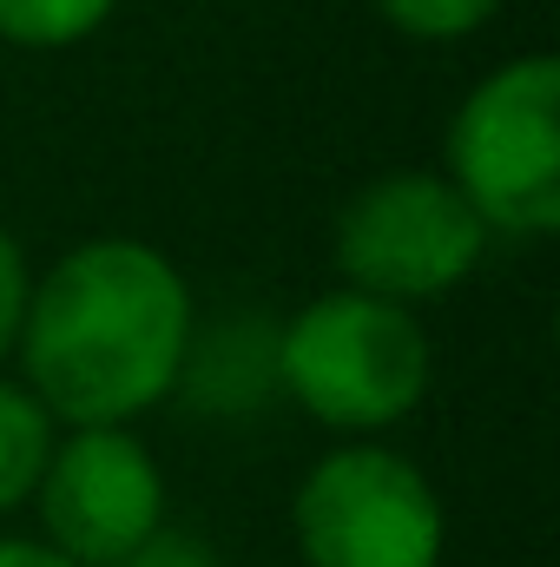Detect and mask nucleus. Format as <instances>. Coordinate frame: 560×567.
Returning a JSON list of instances; mask_svg holds the SVG:
<instances>
[{
	"label": "nucleus",
	"mask_w": 560,
	"mask_h": 567,
	"mask_svg": "<svg viewBox=\"0 0 560 567\" xmlns=\"http://www.w3.org/2000/svg\"><path fill=\"white\" fill-rule=\"evenodd\" d=\"M13 350L53 423L133 429L191 363V290L165 251L93 238L33 284Z\"/></svg>",
	"instance_id": "nucleus-1"
},
{
	"label": "nucleus",
	"mask_w": 560,
	"mask_h": 567,
	"mask_svg": "<svg viewBox=\"0 0 560 567\" xmlns=\"http://www.w3.org/2000/svg\"><path fill=\"white\" fill-rule=\"evenodd\" d=\"M278 383L343 435H376L403 423L428 390V337L416 310L370 297V290H330L303 303L278 337Z\"/></svg>",
	"instance_id": "nucleus-2"
},
{
	"label": "nucleus",
	"mask_w": 560,
	"mask_h": 567,
	"mask_svg": "<svg viewBox=\"0 0 560 567\" xmlns=\"http://www.w3.org/2000/svg\"><path fill=\"white\" fill-rule=\"evenodd\" d=\"M448 185L488 231L541 238L560 225V66L548 53L495 66L448 126Z\"/></svg>",
	"instance_id": "nucleus-3"
},
{
	"label": "nucleus",
	"mask_w": 560,
	"mask_h": 567,
	"mask_svg": "<svg viewBox=\"0 0 560 567\" xmlns=\"http://www.w3.org/2000/svg\"><path fill=\"white\" fill-rule=\"evenodd\" d=\"M303 567H442L448 515L435 482L383 442L330 449L290 502Z\"/></svg>",
	"instance_id": "nucleus-4"
},
{
	"label": "nucleus",
	"mask_w": 560,
	"mask_h": 567,
	"mask_svg": "<svg viewBox=\"0 0 560 567\" xmlns=\"http://www.w3.org/2000/svg\"><path fill=\"white\" fill-rule=\"evenodd\" d=\"M488 251L475 205L435 172H390L363 185L336 218V271L350 290L416 303L468 278Z\"/></svg>",
	"instance_id": "nucleus-5"
},
{
	"label": "nucleus",
	"mask_w": 560,
	"mask_h": 567,
	"mask_svg": "<svg viewBox=\"0 0 560 567\" xmlns=\"http://www.w3.org/2000/svg\"><path fill=\"white\" fill-rule=\"evenodd\" d=\"M40 542L73 567H113L165 528V475L133 429H66L33 482Z\"/></svg>",
	"instance_id": "nucleus-6"
},
{
	"label": "nucleus",
	"mask_w": 560,
	"mask_h": 567,
	"mask_svg": "<svg viewBox=\"0 0 560 567\" xmlns=\"http://www.w3.org/2000/svg\"><path fill=\"white\" fill-rule=\"evenodd\" d=\"M46 449H53V416L33 403L27 383H7L0 377V515H13V508L33 502V482L46 468Z\"/></svg>",
	"instance_id": "nucleus-7"
},
{
	"label": "nucleus",
	"mask_w": 560,
	"mask_h": 567,
	"mask_svg": "<svg viewBox=\"0 0 560 567\" xmlns=\"http://www.w3.org/2000/svg\"><path fill=\"white\" fill-rule=\"evenodd\" d=\"M120 0H0V40L13 47H73L106 27Z\"/></svg>",
	"instance_id": "nucleus-8"
},
{
	"label": "nucleus",
	"mask_w": 560,
	"mask_h": 567,
	"mask_svg": "<svg viewBox=\"0 0 560 567\" xmlns=\"http://www.w3.org/2000/svg\"><path fill=\"white\" fill-rule=\"evenodd\" d=\"M390 27L416 33V40H462L475 27H488L508 0H376Z\"/></svg>",
	"instance_id": "nucleus-9"
},
{
	"label": "nucleus",
	"mask_w": 560,
	"mask_h": 567,
	"mask_svg": "<svg viewBox=\"0 0 560 567\" xmlns=\"http://www.w3.org/2000/svg\"><path fill=\"white\" fill-rule=\"evenodd\" d=\"M27 297H33L27 258H20V245L0 231V357L20 343V323H27Z\"/></svg>",
	"instance_id": "nucleus-10"
},
{
	"label": "nucleus",
	"mask_w": 560,
	"mask_h": 567,
	"mask_svg": "<svg viewBox=\"0 0 560 567\" xmlns=\"http://www.w3.org/2000/svg\"><path fill=\"white\" fill-rule=\"evenodd\" d=\"M113 567H218V555L198 535H185V528H158V535H145L139 548L120 555Z\"/></svg>",
	"instance_id": "nucleus-11"
},
{
	"label": "nucleus",
	"mask_w": 560,
	"mask_h": 567,
	"mask_svg": "<svg viewBox=\"0 0 560 567\" xmlns=\"http://www.w3.org/2000/svg\"><path fill=\"white\" fill-rule=\"evenodd\" d=\"M0 567H73L66 555H53L46 542H27V535H0Z\"/></svg>",
	"instance_id": "nucleus-12"
}]
</instances>
